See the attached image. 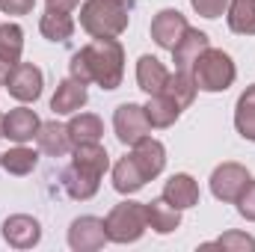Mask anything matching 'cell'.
<instances>
[{
    "label": "cell",
    "mask_w": 255,
    "mask_h": 252,
    "mask_svg": "<svg viewBox=\"0 0 255 252\" xmlns=\"http://www.w3.org/2000/svg\"><path fill=\"white\" fill-rule=\"evenodd\" d=\"M71 77L83 83H98L101 89H119L125 77V48L119 39H92L71 54Z\"/></svg>",
    "instance_id": "1"
},
{
    "label": "cell",
    "mask_w": 255,
    "mask_h": 252,
    "mask_svg": "<svg viewBox=\"0 0 255 252\" xmlns=\"http://www.w3.org/2000/svg\"><path fill=\"white\" fill-rule=\"evenodd\" d=\"M107 169H110V154H107V148L101 142L74 145V160H71V166L63 172L65 193L74 202L92 199L98 193V187H101V178H104Z\"/></svg>",
    "instance_id": "2"
},
{
    "label": "cell",
    "mask_w": 255,
    "mask_h": 252,
    "mask_svg": "<svg viewBox=\"0 0 255 252\" xmlns=\"http://www.w3.org/2000/svg\"><path fill=\"white\" fill-rule=\"evenodd\" d=\"M130 9L119 0H86L80 6V27L92 39H119L128 30Z\"/></svg>",
    "instance_id": "3"
},
{
    "label": "cell",
    "mask_w": 255,
    "mask_h": 252,
    "mask_svg": "<svg viewBox=\"0 0 255 252\" xmlns=\"http://www.w3.org/2000/svg\"><path fill=\"white\" fill-rule=\"evenodd\" d=\"M235 77H238L235 60L220 48H208L193 65V80L202 92H226L235 83Z\"/></svg>",
    "instance_id": "4"
},
{
    "label": "cell",
    "mask_w": 255,
    "mask_h": 252,
    "mask_svg": "<svg viewBox=\"0 0 255 252\" xmlns=\"http://www.w3.org/2000/svg\"><path fill=\"white\" fill-rule=\"evenodd\" d=\"M148 229V217H145V205L142 202H119L107 220H104V232H107V241L113 244H133L145 235Z\"/></svg>",
    "instance_id": "5"
},
{
    "label": "cell",
    "mask_w": 255,
    "mask_h": 252,
    "mask_svg": "<svg viewBox=\"0 0 255 252\" xmlns=\"http://www.w3.org/2000/svg\"><path fill=\"white\" fill-rule=\"evenodd\" d=\"M113 130H116V139L122 145H133L142 136H148L151 133V122L145 116V107L130 104V101L128 104H119L116 113H113Z\"/></svg>",
    "instance_id": "6"
},
{
    "label": "cell",
    "mask_w": 255,
    "mask_h": 252,
    "mask_svg": "<svg viewBox=\"0 0 255 252\" xmlns=\"http://www.w3.org/2000/svg\"><path fill=\"white\" fill-rule=\"evenodd\" d=\"M250 184V172H247V166H241V163H220L214 172H211V193H214V199H220V202H238V196L244 193V187Z\"/></svg>",
    "instance_id": "7"
},
{
    "label": "cell",
    "mask_w": 255,
    "mask_h": 252,
    "mask_svg": "<svg viewBox=\"0 0 255 252\" xmlns=\"http://www.w3.org/2000/svg\"><path fill=\"white\" fill-rule=\"evenodd\" d=\"M42 86H45V77H42V68L33 63H18L12 68L9 80H6V89L15 101L21 104H30L42 95Z\"/></svg>",
    "instance_id": "8"
},
{
    "label": "cell",
    "mask_w": 255,
    "mask_h": 252,
    "mask_svg": "<svg viewBox=\"0 0 255 252\" xmlns=\"http://www.w3.org/2000/svg\"><path fill=\"white\" fill-rule=\"evenodd\" d=\"M3 241L12 250H33L42 241V226L30 214H12L3 220Z\"/></svg>",
    "instance_id": "9"
},
{
    "label": "cell",
    "mask_w": 255,
    "mask_h": 252,
    "mask_svg": "<svg viewBox=\"0 0 255 252\" xmlns=\"http://www.w3.org/2000/svg\"><path fill=\"white\" fill-rule=\"evenodd\" d=\"M107 244L104 220L98 217H77L68 226V247L74 252H95Z\"/></svg>",
    "instance_id": "10"
},
{
    "label": "cell",
    "mask_w": 255,
    "mask_h": 252,
    "mask_svg": "<svg viewBox=\"0 0 255 252\" xmlns=\"http://www.w3.org/2000/svg\"><path fill=\"white\" fill-rule=\"evenodd\" d=\"M187 18L178 12V9H160L157 15H154V21H151V39H154V45L157 48H163V51H172L175 45H178V39L187 33Z\"/></svg>",
    "instance_id": "11"
},
{
    "label": "cell",
    "mask_w": 255,
    "mask_h": 252,
    "mask_svg": "<svg viewBox=\"0 0 255 252\" xmlns=\"http://www.w3.org/2000/svg\"><path fill=\"white\" fill-rule=\"evenodd\" d=\"M208 48H211L208 36H205L202 30H193V27H187V33H184V36L178 39V45L172 48V63H175V71L193 74V65H196V60H199Z\"/></svg>",
    "instance_id": "12"
},
{
    "label": "cell",
    "mask_w": 255,
    "mask_h": 252,
    "mask_svg": "<svg viewBox=\"0 0 255 252\" xmlns=\"http://www.w3.org/2000/svg\"><path fill=\"white\" fill-rule=\"evenodd\" d=\"M130 157L136 160V166L145 172L148 181L157 178V175L163 172V166H166V148H163V142L154 139V136H142L139 142H133Z\"/></svg>",
    "instance_id": "13"
},
{
    "label": "cell",
    "mask_w": 255,
    "mask_h": 252,
    "mask_svg": "<svg viewBox=\"0 0 255 252\" xmlns=\"http://www.w3.org/2000/svg\"><path fill=\"white\" fill-rule=\"evenodd\" d=\"M86 83L83 80H77V77H65L57 83V92H54V98H51V110L57 113V116H71V113H77L83 104H86Z\"/></svg>",
    "instance_id": "14"
},
{
    "label": "cell",
    "mask_w": 255,
    "mask_h": 252,
    "mask_svg": "<svg viewBox=\"0 0 255 252\" xmlns=\"http://www.w3.org/2000/svg\"><path fill=\"white\" fill-rule=\"evenodd\" d=\"M39 116L30 107H15L3 116V136L12 142H30L39 133Z\"/></svg>",
    "instance_id": "15"
},
{
    "label": "cell",
    "mask_w": 255,
    "mask_h": 252,
    "mask_svg": "<svg viewBox=\"0 0 255 252\" xmlns=\"http://www.w3.org/2000/svg\"><path fill=\"white\" fill-rule=\"evenodd\" d=\"M166 80H169V68L160 63L157 57L142 54V57L136 60V83H139V89H142L145 95H157V92H163Z\"/></svg>",
    "instance_id": "16"
},
{
    "label": "cell",
    "mask_w": 255,
    "mask_h": 252,
    "mask_svg": "<svg viewBox=\"0 0 255 252\" xmlns=\"http://www.w3.org/2000/svg\"><path fill=\"white\" fill-rule=\"evenodd\" d=\"M163 199H166L169 205H175L178 211H187L193 205H199V184H196V178L187 175V172L172 175V178L163 184Z\"/></svg>",
    "instance_id": "17"
},
{
    "label": "cell",
    "mask_w": 255,
    "mask_h": 252,
    "mask_svg": "<svg viewBox=\"0 0 255 252\" xmlns=\"http://www.w3.org/2000/svg\"><path fill=\"white\" fill-rule=\"evenodd\" d=\"M145 217H148V229L157 235H172L181 226V211L175 205H169L163 196L145 202Z\"/></svg>",
    "instance_id": "18"
},
{
    "label": "cell",
    "mask_w": 255,
    "mask_h": 252,
    "mask_svg": "<svg viewBox=\"0 0 255 252\" xmlns=\"http://www.w3.org/2000/svg\"><path fill=\"white\" fill-rule=\"evenodd\" d=\"M36 142H39V148H42L45 154H51V157H65V154L74 148V142H71V136H68V127L60 125L57 119L39 125Z\"/></svg>",
    "instance_id": "19"
},
{
    "label": "cell",
    "mask_w": 255,
    "mask_h": 252,
    "mask_svg": "<svg viewBox=\"0 0 255 252\" xmlns=\"http://www.w3.org/2000/svg\"><path fill=\"white\" fill-rule=\"evenodd\" d=\"M145 172L136 166V160L130 157V154H125L116 166H113V187L119 190L122 196H130V193H136V190L145 187Z\"/></svg>",
    "instance_id": "20"
},
{
    "label": "cell",
    "mask_w": 255,
    "mask_h": 252,
    "mask_svg": "<svg viewBox=\"0 0 255 252\" xmlns=\"http://www.w3.org/2000/svg\"><path fill=\"white\" fill-rule=\"evenodd\" d=\"M65 127H68V136H71L74 145L101 142V133H104V122L95 113H71V122Z\"/></svg>",
    "instance_id": "21"
},
{
    "label": "cell",
    "mask_w": 255,
    "mask_h": 252,
    "mask_svg": "<svg viewBox=\"0 0 255 252\" xmlns=\"http://www.w3.org/2000/svg\"><path fill=\"white\" fill-rule=\"evenodd\" d=\"M39 30L48 42H68L74 36V18L71 12H57V9H45L42 21H39Z\"/></svg>",
    "instance_id": "22"
},
{
    "label": "cell",
    "mask_w": 255,
    "mask_h": 252,
    "mask_svg": "<svg viewBox=\"0 0 255 252\" xmlns=\"http://www.w3.org/2000/svg\"><path fill=\"white\" fill-rule=\"evenodd\" d=\"M145 116H148L151 127H169V125H175V122H178L181 107H178L172 98H166L163 92H157V95H148Z\"/></svg>",
    "instance_id": "23"
},
{
    "label": "cell",
    "mask_w": 255,
    "mask_h": 252,
    "mask_svg": "<svg viewBox=\"0 0 255 252\" xmlns=\"http://www.w3.org/2000/svg\"><path fill=\"white\" fill-rule=\"evenodd\" d=\"M36 163H39V154L33 148H27L24 142H18L15 148H9V151L0 154V166L9 175H30L36 169Z\"/></svg>",
    "instance_id": "24"
},
{
    "label": "cell",
    "mask_w": 255,
    "mask_h": 252,
    "mask_svg": "<svg viewBox=\"0 0 255 252\" xmlns=\"http://www.w3.org/2000/svg\"><path fill=\"white\" fill-rule=\"evenodd\" d=\"M229 30L238 36H255V0H232L229 9Z\"/></svg>",
    "instance_id": "25"
},
{
    "label": "cell",
    "mask_w": 255,
    "mask_h": 252,
    "mask_svg": "<svg viewBox=\"0 0 255 252\" xmlns=\"http://www.w3.org/2000/svg\"><path fill=\"white\" fill-rule=\"evenodd\" d=\"M235 127L244 139L255 142V83L247 86V92L238 98V107H235Z\"/></svg>",
    "instance_id": "26"
},
{
    "label": "cell",
    "mask_w": 255,
    "mask_h": 252,
    "mask_svg": "<svg viewBox=\"0 0 255 252\" xmlns=\"http://www.w3.org/2000/svg\"><path fill=\"white\" fill-rule=\"evenodd\" d=\"M196 92H199V86H196L193 74H184V71L169 74V80H166V86H163V95H166V98H172L181 110H187V107L193 104Z\"/></svg>",
    "instance_id": "27"
},
{
    "label": "cell",
    "mask_w": 255,
    "mask_h": 252,
    "mask_svg": "<svg viewBox=\"0 0 255 252\" xmlns=\"http://www.w3.org/2000/svg\"><path fill=\"white\" fill-rule=\"evenodd\" d=\"M202 250H223V252H255V238L247 232H226L217 241L202 244Z\"/></svg>",
    "instance_id": "28"
},
{
    "label": "cell",
    "mask_w": 255,
    "mask_h": 252,
    "mask_svg": "<svg viewBox=\"0 0 255 252\" xmlns=\"http://www.w3.org/2000/svg\"><path fill=\"white\" fill-rule=\"evenodd\" d=\"M0 51H6L9 57L21 60L24 51V30L18 24H0Z\"/></svg>",
    "instance_id": "29"
},
{
    "label": "cell",
    "mask_w": 255,
    "mask_h": 252,
    "mask_svg": "<svg viewBox=\"0 0 255 252\" xmlns=\"http://www.w3.org/2000/svg\"><path fill=\"white\" fill-rule=\"evenodd\" d=\"M238 214L244 217V220H250V223H255V181L250 178V184L244 187V193L238 196Z\"/></svg>",
    "instance_id": "30"
},
{
    "label": "cell",
    "mask_w": 255,
    "mask_h": 252,
    "mask_svg": "<svg viewBox=\"0 0 255 252\" xmlns=\"http://www.w3.org/2000/svg\"><path fill=\"white\" fill-rule=\"evenodd\" d=\"M232 0H190V6L202 15V18H220L229 9Z\"/></svg>",
    "instance_id": "31"
},
{
    "label": "cell",
    "mask_w": 255,
    "mask_h": 252,
    "mask_svg": "<svg viewBox=\"0 0 255 252\" xmlns=\"http://www.w3.org/2000/svg\"><path fill=\"white\" fill-rule=\"evenodd\" d=\"M36 0H0V12L3 15H27L33 12Z\"/></svg>",
    "instance_id": "32"
},
{
    "label": "cell",
    "mask_w": 255,
    "mask_h": 252,
    "mask_svg": "<svg viewBox=\"0 0 255 252\" xmlns=\"http://www.w3.org/2000/svg\"><path fill=\"white\" fill-rule=\"evenodd\" d=\"M21 63V60H15V57H9L6 51H0V86H6V80H9V74H12V68Z\"/></svg>",
    "instance_id": "33"
},
{
    "label": "cell",
    "mask_w": 255,
    "mask_h": 252,
    "mask_svg": "<svg viewBox=\"0 0 255 252\" xmlns=\"http://www.w3.org/2000/svg\"><path fill=\"white\" fill-rule=\"evenodd\" d=\"M48 9H57V12H74L80 0H45Z\"/></svg>",
    "instance_id": "34"
},
{
    "label": "cell",
    "mask_w": 255,
    "mask_h": 252,
    "mask_svg": "<svg viewBox=\"0 0 255 252\" xmlns=\"http://www.w3.org/2000/svg\"><path fill=\"white\" fill-rule=\"evenodd\" d=\"M119 3H128V6H133V0H119Z\"/></svg>",
    "instance_id": "35"
},
{
    "label": "cell",
    "mask_w": 255,
    "mask_h": 252,
    "mask_svg": "<svg viewBox=\"0 0 255 252\" xmlns=\"http://www.w3.org/2000/svg\"><path fill=\"white\" fill-rule=\"evenodd\" d=\"M0 136H3V116H0Z\"/></svg>",
    "instance_id": "36"
}]
</instances>
